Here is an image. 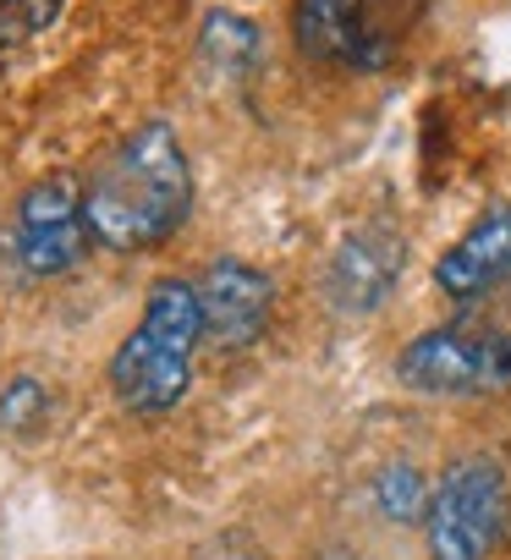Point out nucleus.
<instances>
[{"label": "nucleus", "mask_w": 511, "mask_h": 560, "mask_svg": "<svg viewBox=\"0 0 511 560\" xmlns=\"http://www.w3.org/2000/svg\"><path fill=\"white\" fill-rule=\"evenodd\" d=\"M89 231L111 253H149L171 242L193 214V165L171 121H138L121 132L83 182Z\"/></svg>", "instance_id": "nucleus-1"}, {"label": "nucleus", "mask_w": 511, "mask_h": 560, "mask_svg": "<svg viewBox=\"0 0 511 560\" xmlns=\"http://www.w3.org/2000/svg\"><path fill=\"white\" fill-rule=\"evenodd\" d=\"M204 303H198V280L165 275L143 298V319L111 358V390L127 412L138 418H165L187 401L193 385V358L204 341Z\"/></svg>", "instance_id": "nucleus-2"}, {"label": "nucleus", "mask_w": 511, "mask_h": 560, "mask_svg": "<svg viewBox=\"0 0 511 560\" xmlns=\"http://www.w3.org/2000/svg\"><path fill=\"white\" fill-rule=\"evenodd\" d=\"M506 472L495 456L467 451L445 462V472L429 489L423 511V549L429 560H489L506 533Z\"/></svg>", "instance_id": "nucleus-3"}, {"label": "nucleus", "mask_w": 511, "mask_h": 560, "mask_svg": "<svg viewBox=\"0 0 511 560\" xmlns=\"http://www.w3.org/2000/svg\"><path fill=\"white\" fill-rule=\"evenodd\" d=\"M292 39L336 72H385L402 50V0H298Z\"/></svg>", "instance_id": "nucleus-4"}, {"label": "nucleus", "mask_w": 511, "mask_h": 560, "mask_svg": "<svg viewBox=\"0 0 511 560\" xmlns=\"http://www.w3.org/2000/svg\"><path fill=\"white\" fill-rule=\"evenodd\" d=\"M396 380L418 396H484L511 385V336L489 325H440L402 347Z\"/></svg>", "instance_id": "nucleus-5"}, {"label": "nucleus", "mask_w": 511, "mask_h": 560, "mask_svg": "<svg viewBox=\"0 0 511 560\" xmlns=\"http://www.w3.org/2000/svg\"><path fill=\"white\" fill-rule=\"evenodd\" d=\"M89 242H94L89 203H83V182L72 171H50L18 198V209H12V253H18L23 275L56 280V275L83 264Z\"/></svg>", "instance_id": "nucleus-6"}, {"label": "nucleus", "mask_w": 511, "mask_h": 560, "mask_svg": "<svg viewBox=\"0 0 511 560\" xmlns=\"http://www.w3.org/2000/svg\"><path fill=\"white\" fill-rule=\"evenodd\" d=\"M402 264H407V242H402L396 225L369 220V225L347 231L341 247L325 264V298H330V308L347 314V319H363V314L385 308V298L396 292V280H402Z\"/></svg>", "instance_id": "nucleus-7"}, {"label": "nucleus", "mask_w": 511, "mask_h": 560, "mask_svg": "<svg viewBox=\"0 0 511 560\" xmlns=\"http://www.w3.org/2000/svg\"><path fill=\"white\" fill-rule=\"evenodd\" d=\"M198 303H204V330L220 347H253L270 325L276 308V287L259 264L247 258H214L198 275Z\"/></svg>", "instance_id": "nucleus-8"}, {"label": "nucleus", "mask_w": 511, "mask_h": 560, "mask_svg": "<svg viewBox=\"0 0 511 560\" xmlns=\"http://www.w3.org/2000/svg\"><path fill=\"white\" fill-rule=\"evenodd\" d=\"M511 280V203H489L434 264V287L451 303H478Z\"/></svg>", "instance_id": "nucleus-9"}, {"label": "nucleus", "mask_w": 511, "mask_h": 560, "mask_svg": "<svg viewBox=\"0 0 511 560\" xmlns=\"http://www.w3.org/2000/svg\"><path fill=\"white\" fill-rule=\"evenodd\" d=\"M198 50H204V61H209L220 78H247L253 67L265 61V34L253 28L242 12L214 7V12L204 18V28H198Z\"/></svg>", "instance_id": "nucleus-10"}, {"label": "nucleus", "mask_w": 511, "mask_h": 560, "mask_svg": "<svg viewBox=\"0 0 511 560\" xmlns=\"http://www.w3.org/2000/svg\"><path fill=\"white\" fill-rule=\"evenodd\" d=\"M429 489H434V483H423V472H418L413 462H391V467H380L374 483H369V494H374V505H380L385 522H423Z\"/></svg>", "instance_id": "nucleus-11"}, {"label": "nucleus", "mask_w": 511, "mask_h": 560, "mask_svg": "<svg viewBox=\"0 0 511 560\" xmlns=\"http://www.w3.org/2000/svg\"><path fill=\"white\" fill-rule=\"evenodd\" d=\"M61 12H67V0H0V56L50 34Z\"/></svg>", "instance_id": "nucleus-12"}, {"label": "nucleus", "mask_w": 511, "mask_h": 560, "mask_svg": "<svg viewBox=\"0 0 511 560\" xmlns=\"http://www.w3.org/2000/svg\"><path fill=\"white\" fill-rule=\"evenodd\" d=\"M50 418V385L34 374H18L0 390V434H34Z\"/></svg>", "instance_id": "nucleus-13"}, {"label": "nucleus", "mask_w": 511, "mask_h": 560, "mask_svg": "<svg viewBox=\"0 0 511 560\" xmlns=\"http://www.w3.org/2000/svg\"><path fill=\"white\" fill-rule=\"evenodd\" d=\"M314 560H363L358 549H347V544H330V549H320Z\"/></svg>", "instance_id": "nucleus-14"}, {"label": "nucleus", "mask_w": 511, "mask_h": 560, "mask_svg": "<svg viewBox=\"0 0 511 560\" xmlns=\"http://www.w3.org/2000/svg\"><path fill=\"white\" fill-rule=\"evenodd\" d=\"M214 555H220V560H231V544L220 538V544H214ZM253 560H270V555H253Z\"/></svg>", "instance_id": "nucleus-15"}]
</instances>
